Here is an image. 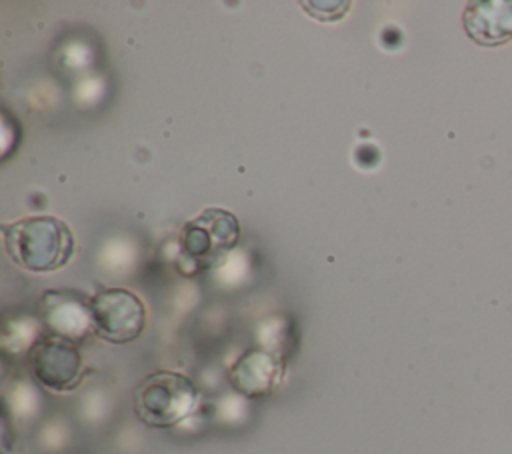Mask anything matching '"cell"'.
Masks as SVG:
<instances>
[{
  "label": "cell",
  "instance_id": "1",
  "mask_svg": "<svg viewBox=\"0 0 512 454\" xmlns=\"http://www.w3.org/2000/svg\"><path fill=\"white\" fill-rule=\"evenodd\" d=\"M2 244L6 256L28 272L64 268L76 248L70 226L56 216H26L2 224Z\"/></svg>",
  "mask_w": 512,
  "mask_h": 454
},
{
  "label": "cell",
  "instance_id": "2",
  "mask_svg": "<svg viewBox=\"0 0 512 454\" xmlns=\"http://www.w3.org/2000/svg\"><path fill=\"white\" fill-rule=\"evenodd\" d=\"M198 404L196 384L172 370L146 376L134 390V412L152 428H170L192 414Z\"/></svg>",
  "mask_w": 512,
  "mask_h": 454
},
{
  "label": "cell",
  "instance_id": "3",
  "mask_svg": "<svg viewBox=\"0 0 512 454\" xmlns=\"http://www.w3.org/2000/svg\"><path fill=\"white\" fill-rule=\"evenodd\" d=\"M92 330L114 344L136 340L146 326L144 302L126 288H102L90 302Z\"/></svg>",
  "mask_w": 512,
  "mask_h": 454
},
{
  "label": "cell",
  "instance_id": "4",
  "mask_svg": "<svg viewBox=\"0 0 512 454\" xmlns=\"http://www.w3.org/2000/svg\"><path fill=\"white\" fill-rule=\"evenodd\" d=\"M240 240V224L236 216L222 208L202 210L196 218L184 224L180 232V246L200 262H216L228 254Z\"/></svg>",
  "mask_w": 512,
  "mask_h": 454
},
{
  "label": "cell",
  "instance_id": "5",
  "mask_svg": "<svg viewBox=\"0 0 512 454\" xmlns=\"http://www.w3.org/2000/svg\"><path fill=\"white\" fill-rule=\"evenodd\" d=\"M30 366L36 380L54 392L74 390L84 376L80 350L72 340L56 334L44 336L32 346Z\"/></svg>",
  "mask_w": 512,
  "mask_h": 454
},
{
  "label": "cell",
  "instance_id": "6",
  "mask_svg": "<svg viewBox=\"0 0 512 454\" xmlns=\"http://www.w3.org/2000/svg\"><path fill=\"white\" fill-rule=\"evenodd\" d=\"M90 298L84 300L80 294L70 290H48L42 296V316L52 334L80 340L92 330ZM94 332V330H92Z\"/></svg>",
  "mask_w": 512,
  "mask_h": 454
},
{
  "label": "cell",
  "instance_id": "7",
  "mask_svg": "<svg viewBox=\"0 0 512 454\" xmlns=\"http://www.w3.org/2000/svg\"><path fill=\"white\" fill-rule=\"evenodd\" d=\"M466 34L482 46H498L512 38V2H470L462 14Z\"/></svg>",
  "mask_w": 512,
  "mask_h": 454
},
{
  "label": "cell",
  "instance_id": "8",
  "mask_svg": "<svg viewBox=\"0 0 512 454\" xmlns=\"http://www.w3.org/2000/svg\"><path fill=\"white\" fill-rule=\"evenodd\" d=\"M282 378V362L266 350H248L230 368V384L244 396L270 394Z\"/></svg>",
  "mask_w": 512,
  "mask_h": 454
},
{
  "label": "cell",
  "instance_id": "9",
  "mask_svg": "<svg viewBox=\"0 0 512 454\" xmlns=\"http://www.w3.org/2000/svg\"><path fill=\"white\" fill-rule=\"evenodd\" d=\"M300 6L316 20L334 22L348 12L350 2H302Z\"/></svg>",
  "mask_w": 512,
  "mask_h": 454
}]
</instances>
